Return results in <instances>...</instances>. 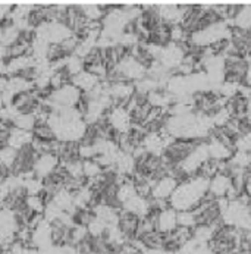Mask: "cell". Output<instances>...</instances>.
Returning <instances> with one entry per match:
<instances>
[{
  "instance_id": "obj_29",
  "label": "cell",
  "mask_w": 251,
  "mask_h": 254,
  "mask_svg": "<svg viewBox=\"0 0 251 254\" xmlns=\"http://www.w3.org/2000/svg\"><path fill=\"white\" fill-rule=\"evenodd\" d=\"M143 254H169V253H166V252H163V250H159V252H151V250H147V252H144Z\"/></svg>"
},
{
  "instance_id": "obj_11",
  "label": "cell",
  "mask_w": 251,
  "mask_h": 254,
  "mask_svg": "<svg viewBox=\"0 0 251 254\" xmlns=\"http://www.w3.org/2000/svg\"><path fill=\"white\" fill-rule=\"evenodd\" d=\"M231 185H232V181L228 175L217 174L209 182V192L216 198H223V197H226Z\"/></svg>"
},
{
  "instance_id": "obj_3",
  "label": "cell",
  "mask_w": 251,
  "mask_h": 254,
  "mask_svg": "<svg viewBox=\"0 0 251 254\" xmlns=\"http://www.w3.org/2000/svg\"><path fill=\"white\" fill-rule=\"evenodd\" d=\"M116 69L122 75V78L128 82H138L147 76V68L132 56L124 58L116 65Z\"/></svg>"
},
{
  "instance_id": "obj_19",
  "label": "cell",
  "mask_w": 251,
  "mask_h": 254,
  "mask_svg": "<svg viewBox=\"0 0 251 254\" xmlns=\"http://www.w3.org/2000/svg\"><path fill=\"white\" fill-rule=\"evenodd\" d=\"M33 137L38 140H44V141H53L58 140L56 138V132L55 129L46 122V124H36L34 129H33Z\"/></svg>"
},
{
  "instance_id": "obj_10",
  "label": "cell",
  "mask_w": 251,
  "mask_h": 254,
  "mask_svg": "<svg viewBox=\"0 0 251 254\" xmlns=\"http://www.w3.org/2000/svg\"><path fill=\"white\" fill-rule=\"evenodd\" d=\"M102 79H99L97 76H94L93 73H90L88 71H82V72H79L78 75H75V76H72L71 78V84L72 85H75L81 93H84V94H87V93H90L99 82H100Z\"/></svg>"
},
{
  "instance_id": "obj_16",
  "label": "cell",
  "mask_w": 251,
  "mask_h": 254,
  "mask_svg": "<svg viewBox=\"0 0 251 254\" xmlns=\"http://www.w3.org/2000/svg\"><path fill=\"white\" fill-rule=\"evenodd\" d=\"M232 27L243 31H251V4H243L240 13L232 21Z\"/></svg>"
},
{
  "instance_id": "obj_5",
  "label": "cell",
  "mask_w": 251,
  "mask_h": 254,
  "mask_svg": "<svg viewBox=\"0 0 251 254\" xmlns=\"http://www.w3.org/2000/svg\"><path fill=\"white\" fill-rule=\"evenodd\" d=\"M106 118H108V122L110 124V127L119 134H126L132 128L131 115L128 113V110L125 108H119V106L112 108L108 112Z\"/></svg>"
},
{
  "instance_id": "obj_28",
  "label": "cell",
  "mask_w": 251,
  "mask_h": 254,
  "mask_svg": "<svg viewBox=\"0 0 251 254\" xmlns=\"http://www.w3.org/2000/svg\"><path fill=\"white\" fill-rule=\"evenodd\" d=\"M246 85L251 87V65H249V71H247V76H246Z\"/></svg>"
},
{
  "instance_id": "obj_14",
  "label": "cell",
  "mask_w": 251,
  "mask_h": 254,
  "mask_svg": "<svg viewBox=\"0 0 251 254\" xmlns=\"http://www.w3.org/2000/svg\"><path fill=\"white\" fill-rule=\"evenodd\" d=\"M33 132H28V131H22V129H18V128H12L10 129V135H9V143L7 145L13 147L15 150H21L22 147L31 144L33 143Z\"/></svg>"
},
{
  "instance_id": "obj_21",
  "label": "cell",
  "mask_w": 251,
  "mask_h": 254,
  "mask_svg": "<svg viewBox=\"0 0 251 254\" xmlns=\"http://www.w3.org/2000/svg\"><path fill=\"white\" fill-rule=\"evenodd\" d=\"M72 219H73L75 225L88 228V225L96 219V215H94V212L91 209H76L72 213Z\"/></svg>"
},
{
  "instance_id": "obj_13",
  "label": "cell",
  "mask_w": 251,
  "mask_h": 254,
  "mask_svg": "<svg viewBox=\"0 0 251 254\" xmlns=\"http://www.w3.org/2000/svg\"><path fill=\"white\" fill-rule=\"evenodd\" d=\"M207 148H209V156H210V159H215L217 162L231 160V157L234 156V153H232L226 145L222 144L220 141H217L215 138H210V141L207 143Z\"/></svg>"
},
{
  "instance_id": "obj_20",
  "label": "cell",
  "mask_w": 251,
  "mask_h": 254,
  "mask_svg": "<svg viewBox=\"0 0 251 254\" xmlns=\"http://www.w3.org/2000/svg\"><path fill=\"white\" fill-rule=\"evenodd\" d=\"M36 124L37 121L36 118H34V115H22V113H18L16 118L13 119V127L15 128L22 129V131H28V132H33Z\"/></svg>"
},
{
  "instance_id": "obj_12",
  "label": "cell",
  "mask_w": 251,
  "mask_h": 254,
  "mask_svg": "<svg viewBox=\"0 0 251 254\" xmlns=\"http://www.w3.org/2000/svg\"><path fill=\"white\" fill-rule=\"evenodd\" d=\"M122 209L129 212V213H132V215H135V216H138L140 219L147 216L150 213V210H151L148 198H143L140 195H135L131 200H128L126 203H124Z\"/></svg>"
},
{
  "instance_id": "obj_15",
  "label": "cell",
  "mask_w": 251,
  "mask_h": 254,
  "mask_svg": "<svg viewBox=\"0 0 251 254\" xmlns=\"http://www.w3.org/2000/svg\"><path fill=\"white\" fill-rule=\"evenodd\" d=\"M143 244V247L147 250H151V252H159V250H163V244H165V235L160 234L159 231H153L150 234H145L141 238H138Z\"/></svg>"
},
{
  "instance_id": "obj_4",
  "label": "cell",
  "mask_w": 251,
  "mask_h": 254,
  "mask_svg": "<svg viewBox=\"0 0 251 254\" xmlns=\"http://www.w3.org/2000/svg\"><path fill=\"white\" fill-rule=\"evenodd\" d=\"M184 56H185V53L182 52L180 44L169 43L168 46H165V47L162 49L159 62H160L162 66H163L165 69H168L169 72H175V71L180 68L181 64H182Z\"/></svg>"
},
{
  "instance_id": "obj_26",
  "label": "cell",
  "mask_w": 251,
  "mask_h": 254,
  "mask_svg": "<svg viewBox=\"0 0 251 254\" xmlns=\"http://www.w3.org/2000/svg\"><path fill=\"white\" fill-rule=\"evenodd\" d=\"M237 148L241 151L251 153V132H249L247 135H240V138L237 140Z\"/></svg>"
},
{
  "instance_id": "obj_27",
  "label": "cell",
  "mask_w": 251,
  "mask_h": 254,
  "mask_svg": "<svg viewBox=\"0 0 251 254\" xmlns=\"http://www.w3.org/2000/svg\"><path fill=\"white\" fill-rule=\"evenodd\" d=\"M9 192H10V190H9L6 181L0 182V207H1V209H3V204H4V201H6Z\"/></svg>"
},
{
  "instance_id": "obj_6",
  "label": "cell",
  "mask_w": 251,
  "mask_h": 254,
  "mask_svg": "<svg viewBox=\"0 0 251 254\" xmlns=\"http://www.w3.org/2000/svg\"><path fill=\"white\" fill-rule=\"evenodd\" d=\"M59 157L53 153H46V154H41L38 156L36 160V165H34V175L38 180H44L47 178L49 175H52L58 168H59Z\"/></svg>"
},
{
  "instance_id": "obj_2",
  "label": "cell",
  "mask_w": 251,
  "mask_h": 254,
  "mask_svg": "<svg viewBox=\"0 0 251 254\" xmlns=\"http://www.w3.org/2000/svg\"><path fill=\"white\" fill-rule=\"evenodd\" d=\"M225 58V81L243 85L249 71V64L241 56H223Z\"/></svg>"
},
{
  "instance_id": "obj_24",
  "label": "cell",
  "mask_w": 251,
  "mask_h": 254,
  "mask_svg": "<svg viewBox=\"0 0 251 254\" xmlns=\"http://www.w3.org/2000/svg\"><path fill=\"white\" fill-rule=\"evenodd\" d=\"M84 69H85L84 61L79 56L72 55L69 58H66V61H65V71L71 75V78L75 76V75H78L79 72H82Z\"/></svg>"
},
{
  "instance_id": "obj_23",
  "label": "cell",
  "mask_w": 251,
  "mask_h": 254,
  "mask_svg": "<svg viewBox=\"0 0 251 254\" xmlns=\"http://www.w3.org/2000/svg\"><path fill=\"white\" fill-rule=\"evenodd\" d=\"M16 157H18V150H15L13 147H10V145L0 147V163L4 165L9 171L15 165Z\"/></svg>"
},
{
  "instance_id": "obj_22",
  "label": "cell",
  "mask_w": 251,
  "mask_h": 254,
  "mask_svg": "<svg viewBox=\"0 0 251 254\" xmlns=\"http://www.w3.org/2000/svg\"><path fill=\"white\" fill-rule=\"evenodd\" d=\"M25 207L28 209V212H31L33 215H44L46 210V201L41 198V195H27L25 197Z\"/></svg>"
},
{
  "instance_id": "obj_1",
  "label": "cell",
  "mask_w": 251,
  "mask_h": 254,
  "mask_svg": "<svg viewBox=\"0 0 251 254\" xmlns=\"http://www.w3.org/2000/svg\"><path fill=\"white\" fill-rule=\"evenodd\" d=\"M209 180L198 175L180 182L175 192L169 198V206L177 212L195 210L209 191Z\"/></svg>"
},
{
  "instance_id": "obj_18",
  "label": "cell",
  "mask_w": 251,
  "mask_h": 254,
  "mask_svg": "<svg viewBox=\"0 0 251 254\" xmlns=\"http://www.w3.org/2000/svg\"><path fill=\"white\" fill-rule=\"evenodd\" d=\"M71 84V75L63 69H58V71H53L50 75V88L55 91V90H59L65 85Z\"/></svg>"
},
{
  "instance_id": "obj_25",
  "label": "cell",
  "mask_w": 251,
  "mask_h": 254,
  "mask_svg": "<svg viewBox=\"0 0 251 254\" xmlns=\"http://www.w3.org/2000/svg\"><path fill=\"white\" fill-rule=\"evenodd\" d=\"M178 226L194 229L197 226V216L194 212H178Z\"/></svg>"
},
{
  "instance_id": "obj_9",
  "label": "cell",
  "mask_w": 251,
  "mask_h": 254,
  "mask_svg": "<svg viewBox=\"0 0 251 254\" xmlns=\"http://www.w3.org/2000/svg\"><path fill=\"white\" fill-rule=\"evenodd\" d=\"M180 185V181L175 180L174 177H165L153 185L151 190V198H159V200H168L171 198V195L175 192L177 187Z\"/></svg>"
},
{
  "instance_id": "obj_8",
  "label": "cell",
  "mask_w": 251,
  "mask_h": 254,
  "mask_svg": "<svg viewBox=\"0 0 251 254\" xmlns=\"http://www.w3.org/2000/svg\"><path fill=\"white\" fill-rule=\"evenodd\" d=\"M178 228V212L172 207H168L162 212H159L156 220V231L166 235L174 232Z\"/></svg>"
},
{
  "instance_id": "obj_7",
  "label": "cell",
  "mask_w": 251,
  "mask_h": 254,
  "mask_svg": "<svg viewBox=\"0 0 251 254\" xmlns=\"http://www.w3.org/2000/svg\"><path fill=\"white\" fill-rule=\"evenodd\" d=\"M138 225H140V218L126 212V210H121L119 212V220H118V228L121 229L122 235L125 237L126 241L135 240L137 237V231H138Z\"/></svg>"
},
{
  "instance_id": "obj_17",
  "label": "cell",
  "mask_w": 251,
  "mask_h": 254,
  "mask_svg": "<svg viewBox=\"0 0 251 254\" xmlns=\"http://www.w3.org/2000/svg\"><path fill=\"white\" fill-rule=\"evenodd\" d=\"M82 172H84V178L87 181H90V180H94V178L100 177L103 174V168L96 159L82 160Z\"/></svg>"
}]
</instances>
